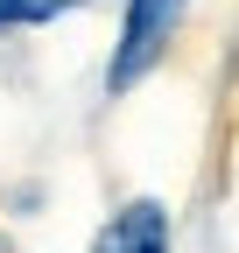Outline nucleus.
I'll use <instances>...</instances> for the list:
<instances>
[{
  "label": "nucleus",
  "instance_id": "f03ea898",
  "mask_svg": "<svg viewBox=\"0 0 239 253\" xmlns=\"http://www.w3.org/2000/svg\"><path fill=\"white\" fill-rule=\"evenodd\" d=\"M169 246H176V225L162 197H127L92 239V253H169Z\"/></svg>",
  "mask_w": 239,
  "mask_h": 253
},
{
  "label": "nucleus",
  "instance_id": "7ed1b4c3",
  "mask_svg": "<svg viewBox=\"0 0 239 253\" xmlns=\"http://www.w3.org/2000/svg\"><path fill=\"white\" fill-rule=\"evenodd\" d=\"M78 7L84 0H0V28H42V21H64Z\"/></svg>",
  "mask_w": 239,
  "mask_h": 253
},
{
  "label": "nucleus",
  "instance_id": "f257e3e1",
  "mask_svg": "<svg viewBox=\"0 0 239 253\" xmlns=\"http://www.w3.org/2000/svg\"><path fill=\"white\" fill-rule=\"evenodd\" d=\"M183 14H190V0H127V14H120V42H113V56H106V99H127V91L176 49Z\"/></svg>",
  "mask_w": 239,
  "mask_h": 253
}]
</instances>
